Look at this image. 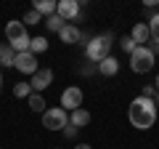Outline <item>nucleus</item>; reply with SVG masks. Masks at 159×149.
I'll use <instances>...</instances> for the list:
<instances>
[{
    "mask_svg": "<svg viewBox=\"0 0 159 149\" xmlns=\"http://www.w3.org/2000/svg\"><path fill=\"white\" fill-rule=\"evenodd\" d=\"M16 64V51L11 46H0V67H13Z\"/></svg>",
    "mask_w": 159,
    "mask_h": 149,
    "instance_id": "obj_16",
    "label": "nucleus"
},
{
    "mask_svg": "<svg viewBox=\"0 0 159 149\" xmlns=\"http://www.w3.org/2000/svg\"><path fill=\"white\" fill-rule=\"evenodd\" d=\"M64 136H66V138H74V136H77V128H74V125H66V128H64Z\"/></svg>",
    "mask_w": 159,
    "mask_h": 149,
    "instance_id": "obj_25",
    "label": "nucleus"
},
{
    "mask_svg": "<svg viewBox=\"0 0 159 149\" xmlns=\"http://www.w3.org/2000/svg\"><path fill=\"white\" fill-rule=\"evenodd\" d=\"M148 32H151V40H154V46H148V48L157 56L159 53V13H151V19H148Z\"/></svg>",
    "mask_w": 159,
    "mask_h": 149,
    "instance_id": "obj_14",
    "label": "nucleus"
},
{
    "mask_svg": "<svg viewBox=\"0 0 159 149\" xmlns=\"http://www.w3.org/2000/svg\"><path fill=\"white\" fill-rule=\"evenodd\" d=\"M111 43H114V35L111 32H103V35L90 37L88 46H85V61L101 64L106 56H111Z\"/></svg>",
    "mask_w": 159,
    "mask_h": 149,
    "instance_id": "obj_2",
    "label": "nucleus"
},
{
    "mask_svg": "<svg viewBox=\"0 0 159 149\" xmlns=\"http://www.w3.org/2000/svg\"><path fill=\"white\" fill-rule=\"evenodd\" d=\"M141 96H146V99H154V96H157V88H154V85H146Z\"/></svg>",
    "mask_w": 159,
    "mask_h": 149,
    "instance_id": "obj_24",
    "label": "nucleus"
},
{
    "mask_svg": "<svg viewBox=\"0 0 159 149\" xmlns=\"http://www.w3.org/2000/svg\"><path fill=\"white\" fill-rule=\"evenodd\" d=\"M117 72H119V61L114 56H106L101 64H98V74H103V77H114Z\"/></svg>",
    "mask_w": 159,
    "mask_h": 149,
    "instance_id": "obj_13",
    "label": "nucleus"
},
{
    "mask_svg": "<svg viewBox=\"0 0 159 149\" xmlns=\"http://www.w3.org/2000/svg\"><path fill=\"white\" fill-rule=\"evenodd\" d=\"M0 91H3V72H0Z\"/></svg>",
    "mask_w": 159,
    "mask_h": 149,
    "instance_id": "obj_29",
    "label": "nucleus"
},
{
    "mask_svg": "<svg viewBox=\"0 0 159 149\" xmlns=\"http://www.w3.org/2000/svg\"><path fill=\"white\" fill-rule=\"evenodd\" d=\"M157 115L159 109L154 104V99H146V96H135L130 101V109H127V117H130L133 128H138V131H148L157 123Z\"/></svg>",
    "mask_w": 159,
    "mask_h": 149,
    "instance_id": "obj_1",
    "label": "nucleus"
},
{
    "mask_svg": "<svg viewBox=\"0 0 159 149\" xmlns=\"http://www.w3.org/2000/svg\"><path fill=\"white\" fill-rule=\"evenodd\" d=\"M29 51L37 56V53H45L48 51V37H43V35H34L32 40H29Z\"/></svg>",
    "mask_w": 159,
    "mask_h": 149,
    "instance_id": "obj_17",
    "label": "nucleus"
},
{
    "mask_svg": "<svg viewBox=\"0 0 159 149\" xmlns=\"http://www.w3.org/2000/svg\"><path fill=\"white\" fill-rule=\"evenodd\" d=\"M56 6H58V3H56V0H34V11H37L40 13V16H53V13H56Z\"/></svg>",
    "mask_w": 159,
    "mask_h": 149,
    "instance_id": "obj_15",
    "label": "nucleus"
},
{
    "mask_svg": "<svg viewBox=\"0 0 159 149\" xmlns=\"http://www.w3.org/2000/svg\"><path fill=\"white\" fill-rule=\"evenodd\" d=\"M80 72H82V74H96V72H98V64H93V61H85Z\"/></svg>",
    "mask_w": 159,
    "mask_h": 149,
    "instance_id": "obj_23",
    "label": "nucleus"
},
{
    "mask_svg": "<svg viewBox=\"0 0 159 149\" xmlns=\"http://www.w3.org/2000/svg\"><path fill=\"white\" fill-rule=\"evenodd\" d=\"M27 104H29V109H32V112H40V115H43V112H45V99H43V93H32V96L27 99Z\"/></svg>",
    "mask_w": 159,
    "mask_h": 149,
    "instance_id": "obj_18",
    "label": "nucleus"
},
{
    "mask_svg": "<svg viewBox=\"0 0 159 149\" xmlns=\"http://www.w3.org/2000/svg\"><path fill=\"white\" fill-rule=\"evenodd\" d=\"M40 22H43V16H40V13L34 11V8H29V11L24 13V19H21V24H24V27H34V24H40Z\"/></svg>",
    "mask_w": 159,
    "mask_h": 149,
    "instance_id": "obj_21",
    "label": "nucleus"
},
{
    "mask_svg": "<svg viewBox=\"0 0 159 149\" xmlns=\"http://www.w3.org/2000/svg\"><path fill=\"white\" fill-rule=\"evenodd\" d=\"M154 104H157V109H159V91H157V96H154Z\"/></svg>",
    "mask_w": 159,
    "mask_h": 149,
    "instance_id": "obj_27",
    "label": "nucleus"
},
{
    "mask_svg": "<svg viewBox=\"0 0 159 149\" xmlns=\"http://www.w3.org/2000/svg\"><path fill=\"white\" fill-rule=\"evenodd\" d=\"M43 24H45V27L51 29V32H61V29L66 27V22H64V19L58 16V13H53V16H48V19H45Z\"/></svg>",
    "mask_w": 159,
    "mask_h": 149,
    "instance_id": "obj_19",
    "label": "nucleus"
},
{
    "mask_svg": "<svg viewBox=\"0 0 159 149\" xmlns=\"http://www.w3.org/2000/svg\"><path fill=\"white\" fill-rule=\"evenodd\" d=\"M56 13L64 19L66 24H72V22H77L82 13H80V3L77 0H58V6H56Z\"/></svg>",
    "mask_w": 159,
    "mask_h": 149,
    "instance_id": "obj_8",
    "label": "nucleus"
},
{
    "mask_svg": "<svg viewBox=\"0 0 159 149\" xmlns=\"http://www.w3.org/2000/svg\"><path fill=\"white\" fill-rule=\"evenodd\" d=\"M74 149H93L90 144H74Z\"/></svg>",
    "mask_w": 159,
    "mask_h": 149,
    "instance_id": "obj_26",
    "label": "nucleus"
},
{
    "mask_svg": "<svg viewBox=\"0 0 159 149\" xmlns=\"http://www.w3.org/2000/svg\"><path fill=\"white\" fill-rule=\"evenodd\" d=\"M130 37L135 40V46H146L148 40H151V32H148V24H143V22H138L135 27H133V32H130Z\"/></svg>",
    "mask_w": 159,
    "mask_h": 149,
    "instance_id": "obj_11",
    "label": "nucleus"
},
{
    "mask_svg": "<svg viewBox=\"0 0 159 149\" xmlns=\"http://www.w3.org/2000/svg\"><path fill=\"white\" fill-rule=\"evenodd\" d=\"M13 96L16 99H29L32 96V85H29V83H16V85H13Z\"/></svg>",
    "mask_w": 159,
    "mask_h": 149,
    "instance_id": "obj_20",
    "label": "nucleus"
},
{
    "mask_svg": "<svg viewBox=\"0 0 159 149\" xmlns=\"http://www.w3.org/2000/svg\"><path fill=\"white\" fill-rule=\"evenodd\" d=\"M51 83H53V69H51V67H40L37 72L32 74L29 85H32V93H43Z\"/></svg>",
    "mask_w": 159,
    "mask_h": 149,
    "instance_id": "obj_7",
    "label": "nucleus"
},
{
    "mask_svg": "<svg viewBox=\"0 0 159 149\" xmlns=\"http://www.w3.org/2000/svg\"><path fill=\"white\" fill-rule=\"evenodd\" d=\"M58 37H61V43L72 46V43H80V40H82V29H80L77 24H66V27L58 32Z\"/></svg>",
    "mask_w": 159,
    "mask_h": 149,
    "instance_id": "obj_10",
    "label": "nucleus"
},
{
    "mask_svg": "<svg viewBox=\"0 0 159 149\" xmlns=\"http://www.w3.org/2000/svg\"><path fill=\"white\" fill-rule=\"evenodd\" d=\"M88 123H90V112L88 109H74V112H69V125H74V128H85Z\"/></svg>",
    "mask_w": 159,
    "mask_h": 149,
    "instance_id": "obj_12",
    "label": "nucleus"
},
{
    "mask_svg": "<svg viewBox=\"0 0 159 149\" xmlns=\"http://www.w3.org/2000/svg\"><path fill=\"white\" fill-rule=\"evenodd\" d=\"M69 125V112L61 107H51L43 112V128H48V131H64V128Z\"/></svg>",
    "mask_w": 159,
    "mask_h": 149,
    "instance_id": "obj_5",
    "label": "nucleus"
},
{
    "mask_svg": "<svg viewBox=\"0 0 159 149\" xmlns=\"http://www.w3.org/2000/svg\"><path fill=\"white\" fill-rule=\"evenodd\" d=\"M6 37H8V46L13 48L16 53H24V51H29V32H27V27H24L21 22H8L6 24Z\"/></svg>",
    "mask_w": 159,
    "mask_h": 149,
    "instance_id": "obj_3",
    "label": "nucleus"
},
{
    "mask_svg": "<svg viewBox=\"0 0 159 149\" xmlns=\"http://www.w3.org/2000/svg\"><path fill=\"white\" fill-rule=\"evenodd\" d=\"M119 48H122V51H125V53H133V51H135V40H133V37H130V35H127V37H122V40H119Z\"/></svg>",
    "mask_w": 159,
    "mask_h": 149,
    "instance_id": "obj_22",
    "label": "nucleus"
},
{
    "mask_svg": "<svg viewBox=\"0 0 159 149\" xmlns=\"http://www.w3.org/2000/svg\"><path fill=\"white\" fill-rule=\"evenodd\" d=\"M13 67L19 69V72L21 74H29V77H32L34 72H37V56H34L32 51H24V53H16V64H13Z\"/></svg>",
    "mask_w": 159,
    "mask_h": 149,
    "instance_id": "obj_9",
    "label": "nucleus"
},
{
    "mask_svg": "<svg viewBox=\"0 0 159 149\" xmlns=\"http://www.w3.org/2000/svg\"><path fill=\"white\" fill-rule=\"evenodd\" d=\"M154 88H157V91H159V74H157V80H154Z\"/></svg>",
    "mask_w": 159,
    "mask_h": 149,
    "instance_id": "obj_28",
    "label": "nucleus"
},
{
    "mask_svg": "<svg viewBox=\"0 0 159 149\" xmlns=\"http://www.w3.org/2000/svg\"><path fill=\"white\" fill-rule=\"evenodd\" d=\"M154 61H157V56H154V51L148 46H138L135 51L130 53V69L135 74H146L154 69Z\"/></svg>",
    "mask_w": 159,
    "mask_h": 149,
    "instance_id": "obj_4",
    "label": "nucleus"
},
{
    "mask_svg": "<svg viewBox=\"0 0 159 149\" xmlns=\"http://www.w3.org/2000/svg\"><path fill=\"white\" fill-rule=\"evenodd\" d=\"M82 99H85L82 88H80V85H69L66 91L61 93V109H66V112H74V109L82 107Z\"/></svg>",
    "mask_w": 159,
    "mask_h": 149,
    "instance_id": "obj_6",
    "label": "nucleus"
}]
</instances>
